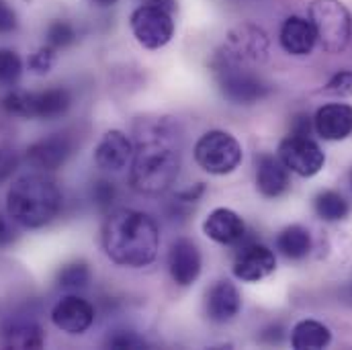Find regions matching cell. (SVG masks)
<instances>
[{"label": "cell", "instance_id": "cell-9", "mask_svg": "<svg viewBox=\"0 0 352 350\" xmlns=\"http://www.w3.org/2000/svg\"><path fill=\"white\" fill-rule=\"evenodd\" d=\"M278 158L291 173L303 178L316 176L326 164V156L322 148L309 135H295V133H289L280 142Z\"/></svg>", "mask_w": 352, "mask_h": 350}, {"label": "cell", "instance_id": "cell-31", "mask_svg": "<svg viewBox=\"0 0 352 350\" xmlns=\"http://www.w3.org/2000/svg\"><path fill=\"white\" fill-rule=\"evenodd\" d=\"M117 199V188H115V182L111 180H96L92 184V201L100 207V209H109Z\"/></svg>", "mask_w": 352, "mask_h": 350}, {"label": "cell", "instance_id": "cell-5", "mask_svg": "<svg viewBox=\"0 0 352 350\" xmlns=\"http://www.w3.org/2000/svg\"><path fill=\"white\" fill-rule=\"evenodd\" d=\"M195 160L209 175H230L242 162V146L232 133L213 129L203 133L197 142Z\"/></svg>", "mask_w": 352, "mask_h": 350}, {"label": "cell", "instance_id": "cell-4", "mask_svg": "<svg viewBox=\"0 0 352 350\" xmlns=\"http://www.w3.org/2000/svg\"><path fill=\"white\" fill-rule=\"evenodd\" d=\"M309 21L324 52L340 54L349 47L352 17L351 10L340 0H314L309 6Z\"/></svg>", "mask_w": 352, "mask_h": 350}, {"label": "cell", "instance_id": "cell-20", "mask_svg": "<svg viewBox=\"0 0 352 350\" xmlns=\"http://www.w3.org/2000/svg\"><path fill=\"white\" fill-rule=\"evenodd\" d=\"M256 186L261 195L268 199H276L285 195L291 186L289 168L280 162V158H274L270 154H263L256 164Z\"/></svg>", "mask_w": 352, "mask_h": 350}, {"label": "cell", "instance_id": "cell-17", "mask_svg": "<svg viewBox=\"0 0 352 350\" xmlns=\"http://www.w3.org/2000/svg\"><path fill=\"white\" fill-rule=\"evenodd\" d=\"M203 232L213 242L232 246V244H238V242L244 240L246 223H244V219L236 211L219 207V209H213L207 215V219L203 223Z\"/></svg>", "mask_w": 352, "mask_h": 350}, {"label": "cell", "instance_id": "cell-14", "mask_svg": "<svg viewBox=\"0 0 352 350\" xmlns=\"http://www.w3.org/2000/svg\"><path fill=\"white\" fill-rule=\"evenodd\" d=\"M131 158H133V144L119 129L107 131L94 148V162L102 171H113V173L121 171L127 166Z\"/></svg>", "mask_w": 352, "mask_h": 350}, {"label": "cell", "instance_id": "cell-6", "mask_svg": "<svg viewBox=\"0 0 352 350\" xmlns=\"http://www.w3.org/2000/svg\"><path fill=\"white\" fill-rule=\"evenodd\" d=\"M72 105L66 88H50L43 92H10L2 98V109L8 115L29 119H56L62 117Z\"/></svg>", "mask_w": 352, "mask_h": 350}, {"label": "cell", "instance_id": "cell-3", "mask_svg": "<svg viewBox=\"0 0 352 350\" xmlns=\"http://www.w3.org/2000/svg\"><path fill=\"white\" fill-rule=\"evenodd\" d=\"M62 209V190L54 178L33 173L16 178L6 195V211L10 219L27 230L47 226Z\"/></svg>", "mask_w": 352, "mask_h": 350}, {"label": "cell", "instance_id": "cell-36", "mask_svg": "<svg viewBox=\"0 0 352 350\" xmlns=\"http://www.w3.org/2000/svg\"><path fill=\"white\" fill-rule=\"evenodd\" d=\"M142 4H148V6H156V8H162L166 12H175L176 10V0H142Z\"/></svg>", "mask_w": 352, "mask_h": 350}, {"label": "cell", "instance_id": "cell-18", "mask_svg": "<svg viewBox=\"0 0 352 350\" xmlns=\"http://www.w3.org/2000/svg\"><path fill=\"white\" fill-rule=\"evenodd\" d=\"M278 39H280L283 50L291 56H307L318 43V35H316L311 21L297 17V14L285 19Z\"/></svg>", "mask_w": 352, "mask_h": 350}, {"label": "cell", "instance_id": "cell-2", "mask_svg": "<svg viewBox=\"0 0 352 350\" xmlns=\"http://www.w3.org/2000/svg\"><path fill=\"white\" fill-rule=\"evenodd\" d=\"M102 248L119 266L142 268L154 263L160 248V230L154 217L138 209H115L102 223Z\"/></svg>", "mask_w": 352, "mask_h": 350}, {"label": "cell", "instance_id": "cell-7", "mask_svg": "<svg viewBox=\"0 0 352 350\" xmlns=\"http://www.w3.org/2000/svg\"><path fill=\"white\" fill-rule=\"evenodd\" d=\"M213 72L217 78V85L221 88L223 96L238 105H252L258 102L268 94V87L263 83L258 74H254L248 66L223 60L215 56Z\"/></svg>", "mask_w": 352, "mask_h": 350}, {"label": "cell", "instance_id": "cell-29", "mask_svg": "<svg viewBox=\"0 0 352 350\" xmlns=\"http://www.w3.org/2000/svg\"><path fill=\"white\" fill-rule=\"evenodd\" d=\"M205 193V186H203V182H199V184H195L192 188H188V190H182V193H178L175 199H173V215H186L197 203H199V199H201V195Z\"/></svg>", "mask_w": 352, "mask_h": 350}, {"label": "cell", "instance_id": "cell-10", "mask_svg": "<svg viewBox=\"0 0 352 350\" xmlns=\"http://www.w3.org/2000/svg\"><path fill=\"white\" fill-rule=\"evenodd\" d=\"M266 52H268V39L263 29L254 25H242L228 35V41L217 56L230 62L250 66L264 62Z\"/></svg>", "mask_w": 352, "mask_h": 350}, {"label": "cell", "instance_id": "cell-24", "mask_svg": "<svg viewBox=\"0 0 352 350\" xmlns=\"http://www.w3.org/2000/svg\"><path fill=\"white\" fill-rule=\"evenodd\" d=\"M314 209H316L318 217H322L324 221H340L349 215V203L336 190L320 193L314 201Z\"/></svg>", "mask_w": 352, "mask_h": 350}, {"label": "cell", "instance_id": "cell-30", "mask_svg": "<svg viewBox=\"0 0 352 350\" xmlns=\"http://www.w3.org/2000/svg\"><path fill=\"white\" fill-rule=\"evenodd\" d=\"M54 62H56V50L52 45H43L29 58V68L33 74H47L54 68Z\"/></svg>", "mask_w": 352, "mask_h": 350}, {"label": "cell", "instance_id": "cell-22", "mask_svg": "<svg viewBox=\"0 0 352 350\" xmlns=\"http://www.w3.org/2000/svg\"><path fill=\"white\" fill-rule=\"evenodd\" d=\"M332 340L328 326L318 320H303L291 332V347L295 350L326 349Z\"/></svg>", "mask_w": 352, "mask_h": 350}, {"label": "cell", "instance_id": "cell-1", "mask_svg": "<svg viewBox=\"0 0 352 350\" xmlns=\"http://www.w3.org/2000/svg\"><path fill=\"white\" fill-rule=\"evenodd\" d=\"M182 142L170 117H146L135 123L129 182L142 195L166 193L180 173Z\"/></svg>", "mask_w": 352, "mask_h": 350}, {"label": "cell", "instance_id": "cell-34", "mask_svg": "<svg viewBox=\"0 0 352 350\" xmlns=\"http://www.w3.org/2000/svg\"><path fill=\"white\" fill-rule=\"evenodd\" d=\"M16 164H19L16 154H14L10 148L0 146V182H2V180H6L8 176L14 173Z\"/></svg>", "mask_w": 352, "mask_h": 350}, {"label": "cell", "instance_id": "cell-37", "mask_svg": "<svg viewBox=\"0 0 352 350\" xmlns=\"http://www.w3.org/2000/svg\"><path fill=\"white\" fill-rule=\"evenodd\" d=\"M10 240V232H8V226H6V221L0 217V244H6Z\"/></svg>", "mask_w": 352, "mask_h": 350}, {"label": "cell", "instance_id": "cell-27", "mask_svg": "<svg viewBox=\"0 0 352 350\" xmlns=\"http://www.w3.org/2000/svg\"><path fill=\"white\" fill-rule=\"evenodd\" d=\"M45 39H47V45H52L54 50H64L76 41V31L68 21L56 19L47 25Z\"/></svg>", "mask_w": 352, "mask_h": 350}, {"label": "cell", "instance_id": "cell-16", "mask_svg": "<svg viewBox=\"0 0 352 350\" xmlns=\"http://www.w3.org/2000/svg\"><path fill=\"white\" fill-rule=\"evenodd\" d=\"M201 252L195 242L180 238L176 240L168 254V270L176 285L188 287L201 274Z\"/></svg>", "mask_w": 352, "mask_h": 350}, {"label": "cell", "instance_id": "cell-35", "mask_svg": "<svg viewBox=\"0 0 352 350\" xmlns=\"http://www.w3.org/2000/svg\"><path fill=\"white\" fill-rule=\"evenodd\" d=\"M291 133H295V135H309L311 133V119L307 115H297L293 119Z\"/></svg>", "mask_w": 352, "mask_h": 350}, {"label": "cell", "instance_id": "cell-11", "mask_svg": "<svg viewBox=\"0 0 352 350\" xmlns=\"http://www.w3.org/2000/svg\"><path fill=\"white\" fill-rule=\"evenodd\" d=\"M72 152L74 140L68 133H52L27 148V162L41 173H52L62 168Z\"/></svg>", "mask_w": 352, "mask_h": 350}, {"label": "cell", "instance_id": "cell-12", "mask_svg": "<svg viewBox=\"0 0 352 350\" xmlns=\"http://www.w3.org/2000/svg\"><path fill=\"white\" fill-rule=\"evenodd\" d=\"M274 268H276L274 252L258 242L244 244L236 252V259H234V274L246 283L263 281L268 274L274 272Z\"/></svg>", "mask_w": 352, "mask_h": 350}, {"label": "cell", "instance_id": "cell-23", "mask_svg": "<svg viewBox=\"0 0 352 350\" xmlns=\"http://www.w3.org/2000/svg\"><path fill=\"white\" fill-rule=\"evenodd\" d=\"M276 248L280 250L283 256H287L291 261H301L311 250V236L301 226H289L278 234Z\"/></svg>", "mask_w": 352, "mask_h": 350}, {"label": "cell", "instance_id": "cell-13", "mask_svg": "<svg viewBox=\"0 0 352 350\" xmlns=\"http://www.w3.org/2000/svg\"><path fill=\"white\" fill-rule=\"evenodd\" d=\"M52 322L66 334H85L94 322V307L78 295H68L52 309Z\"/></svg>", "mask_w": 352, "mask_h": 350}, {"label": "cell", "instance_id": "cell-25", "mask_svg": "<svg viewBox=\"0 0 352 350\" xmlns=\"http://www.w3.org/2000/svg\"><path fill=\"white\" fill-rule=\"evenodd\" d=\"M90 281V268L85 261L64 264L58 272V285L64 289H82Z\"/></svg>", "mask_w": 352, "mask_h": 350}, {"label": "cell", "instance_id": "cell-38", "mask_svg": "<svg viewBox=\"0 0 352 350\" xmlns=\"http://www.w3.org/2000/svg\"><path fill=\"white\" fill-rule=\"evenodd\" d=\"M90 2H94V4H98V6H111V4H115L117 0H90Z\"/></svg>", "mask_w": 352, "mask_h": 350}, {"label": "cell", "instance_id": "cell-19", "mask_svg": "<svg viewBox=\"0 0 352 350\" xmlns=\"http://www.w3.org/2000/svg\"><path fill=\"white\" fill-rule=\"evenodd\" d=\"M242 307V297L234 283L230 281H217L207 291V316L209 320L223 324L238 316Z\"/></svg>", "mask_w": 352, "mask_h": 350}, {"label": "cell", "instance_id": "cell-39", "mask_svg": "<svg viewBox=\"0 0 352 350\" xmlns=\"http://www.w3.org/2000/svg\"><path fill=\"white\" fill-rule=\"evenodd\" d=\"M351 182H352V175H351Z\"/></svg>", "mask_w": 352, "mask_h": 350}, {"label": "cell", "instance_id": "cell-26", "mask_svg": "<svg viewBox=\"0 0 352 350\" xmlns=\"http://www.w3.org/2000/svg\"><path fill=\"white\" fill-rule=\"evenodd\" d=\"M23 74V62L16 52L0 50V87H14Z\"/></svg>", "mask_w": 352, "mask_h": 350}, {"label": "cell", "instance_id": "cell-28", "mask_svg": "<svg viewBox=\"0 0 352 350\" xmlns=\"http://www.w3.org/2000/svg\"><path fill=\"white\" fill-rule=\"evenodd\" d=\"M109 349L115 350H138V349H146V340L142 336H138L135 332L131 330H115L113 334H109L107 342H104Z\"/></svg>", "mask_w": 352, "mask_h": 350}, {"label": "cell", "instance_id": "cell-33", "mask_svg": "<svg viewBox=\"0 0 352 350\" xmlns=\"http://www.w3.org/2000/svg\"><path fill=\"white\" fill-rule=\"evenodd\" d=\"M16 25H19V21H16L14 8L6 0H0V35L12 33L16 29Z\"/></svg>", "mask_w": 352, "mask_h": 350}, {"label": "cell", "instance_id": "cell-32", "mask_svg": "<svg viewBox=\"0 0 352 350\" xmlns=\"http://www.w3.org/2000/svg\"><path fill=\"white\" fill-rule=\"evenodd\" d=\"M322 92L332 96H352V70H342L334 74Z\"/></svg>", "mask_w": 352, "mask_h": 350}, {"label": "cell", "instance_id": "cell-15", "mask_svg": "<svg viewBox=\"0 0 352 350\" xmlns=\"http://www.w3.org/2000/svg\"><path fill=\"white\" fill-rule=\"evenodd\" d=\"M314 129L328 142L346 140L352 133V107L344 102L324 105L314 117Z\"/></svg>", "mask_w": 352, "mask_h": 350}, {"label": "cell", "instance_id": "cell-8", "mask_svg": "<svg viewBox=\"0 0 352 350\" xmlns=\"http://www.w3.org/2000/svg\"><path fill=\"white\" fill-rule=\"evenodd\" d=\"M129 27L138 43L146 50H160L170 43L175 35V21L173 14L156 8L142 4L131 12Z\"/></svg>", "mask_w": 352, "mask_h": 350}, {"label": "cell", "instance_id": "cell-21", "mask_svg": "<svg viewBox=\"0 0 352 350\" xmlns=\"http://www.w3.org/2000/svg\"><path fill=\"white\" fill-rule=\"evenodd\" d=\"M0 336L6 349L37 350L45 344V332L33 320H10L2 326Z\"/></svg>", "mask_w": 352, "mask_h": 350}]
</instances>
